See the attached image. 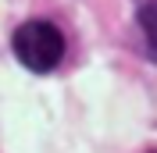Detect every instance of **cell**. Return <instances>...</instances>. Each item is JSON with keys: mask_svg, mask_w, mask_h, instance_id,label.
<instances>
[{"mask_svg": "<svg viewBox=\"0 0 157 153\" xmlns=\"http://www.w3.org/2000/svg\"><path fill=\"white\" fill-rule=\"evenodd\" d=\"M11 47H14V57L36 75L54 71L61 64V57H64V36L47 18H32L25 25H18L14 36H11Z\"/></svg>", "mask_w": 157, "mask_h": 153, "instance_id": "cell-1", "label": "cell"}, {"mask_svg": "<svg viewBox=\"0 0 157 153\" xmlns=\"http://www.w3.org/2000/svg\"><path fill=\"white\" fill-rule=\"evenodd\" d=\"M139 29H143V39H147L150 61H157V0H147L139 7Z\"/></svg>", "mask_w": 157, "mask_h": 153, "instance_id": "cell-2", "label": "cell"}]
</instances>
